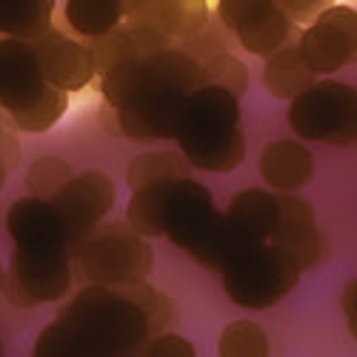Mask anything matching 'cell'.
I'll return each instance as SVG.
<instances>
[{
  "label": "cell",
  "mask_w": 357,
  "mask_h": 357,
  "mask_svg": "<svg viewBox=\"0 0 357 357\" xmlns=\"http://www.w3.org/2000/svg\"><path fill=\"white\" fill-rule=\"evenodd\" d=\"M66 112H69V95L61 92V89L46 86V92L40 95L38 103H32L23 112L9 114V121L23 135H46L63 121Z\"/></svg>",
  "instance_id": "26"
},
{
  "label": "cell",
  "mask_w": 357,
  "mask_h": 357,
  "mask_svg": "<svg viewBox=\"0 0 357 357\" xmlns=\"http://www.w3.org/2000/svg\"><path fill=\"white\" fill-rule=\"evenodd\" d=\"M183 92H155L135 100L132 106L112 112L117 121V132L137 143H158V140H177V129L186 109Z\"/></svg>",
  "instance_id": "16"
},
{
  "label": "cell",
  "mask_w": 357,
  "mask_h": 357,
  "mask_svg": "<svg viewBox=\"0 0 357 357\" xmlns=\"http://www.w3.org/2000/svg\"><path fill=\"white\" fill-rule=\"evenodd\" d=\"M218 357H272V340L255 320H231L218 337Z\"/></svg>",
  "instance_id": "28"
},
{
  "label": "cell",
  "mask_w": 357,
  "mask_h": 357,
  "mask_svg": "<svg viewBox=\"0 0 357 357\" xmlns=\"http://www.w3.org/2000/svg\"><path fill=\"white\" fill-rule=\"evenodd\" d=\"M303 66L317 77H329L354 63L357 49V12L354 6H323L294 43Z\"/></svg>",
  "instance_id": "8"
},
{
  "label": "cell",
  "mask_w": 357,
  "mask_h": 357,
  "mask_svg": "<svg viewBox=\"0 0 357 357\" xmlns=\"http://www.w3.org/2000/svg\"><path fill=\"white\" fill-rule=\"evenodd\" d=\"M3 132H6V114L0 112V135H3Z\"/></svg>",
  "instance_id": "37"
},
{
  "label": "cell",
  "mask_w": 357,
  "mask_h": 357,
  "mask_svg": "<svg viewBox=\"0 0 357 357\" xmlns=\"http://www.w3.org/2000/svg\"><path fill=\"white\" fill-rule=\"evenodd\" d=\"M52 0H0V38L32 43L52 29Z\"/></svg>",
  "instance_id": "24"
},
{
  "label": "cell",
  "mask_w": 357,
  "mask_h": 357,
  "mask_svg": "<svg viewBox=\"0 0 357 357\" xmlns=\"http://www.w3.org/2000/svg\"><path fill=\"white\" fill-rule=\"evenodd\" d=\"M75 177V169L69 166V160L57 158V155H43L38 160L29 163L26 169V189L32 197L40 200H52L57 192H61L69 181Z\"/></svg>",
  "instance_id": "29"
},
{
  "label": "cell",
  "mask_w": 357,
  "mask_h": 357,
  "mask_svg": "<svg viewBox=\"0 0 357 357\" xmlns=\"http://www.w3.org/2000/svg\"><path fill=\"white\" fill-rule=\"evenodd\" d=\"M215 17L226 35L263 61L283 49L294 32V23L275 0H220Z\"/></svg>",
  "instance_id": "9"
},
{
  "label": "cell",
  "mask_w": 357,
  "mask_h": 357,
  "mask_svg": "<svg viewBox=\"0 0 357 357\" xmlns=\"http://www.w3.org/2000/svg\"><path fill=\"white\" fill-rule=\"evenodd\" d=\"M241 129V100L218 86L203 83L186 98L183 121L177 129V152L186 155L209 143H218Z\"/></svg>",
  "instance_id": "12"
},
{
  "label": "cell",
  "mask_w": 357,
  "mask_h": 357,
  "mask_svg": "<svg viewBox=\"0 0 357 357\" xmlns=\"http://www.w3.org/2000/svg\"><path fill=\"white\" fill-rule=\"evenodd\" d=\"M226 297L246 312H266L278 306L297 286L301 272L269 243H255L229 269L220 272Z\"/></svg>",
  "instance_id": "6"
},
{
  "label": "cell",
  "mask_w": 357,
  "mask_h": 357,
  "mask_svg": "<svg viewBox=\"0 0 357 357\" xmlns=\"http://www.w3.org/2000/svg\"><path fill=\"white\" fill-rule=\"evenodd\" d=\"M6 181H9V172H6V166H3V163H0V189L6 186Z\"/></svg>",
  "instance_id": "35"
},
{
  "label": "cell",
  "mask_w": 357,
  "mask_h": 357,
  "mask_svg": "<svg viewBox=\"0 0 357 357\" xmlns=\"http://www.w3.org/2000/svg\"><path fill=\"white\" fill-rule=\"evenodd\" d=\"M218 218L220 212L209 186H203L195 177H186V181L132 192L123 223L146 241L169 237L177 249L189 255L209 234Z\"/></svg>",
  "instance_id": "1"
},
{
  "label": "cell",
  "mask_w": 357,
  "mask_h": 357,
  "mask_svg": "<svg viewBox=\"0 0 357 357\" xmlns=\"http://www.w3.org/2000/svg\"><path fill=\"white\" fill-rule=\"evenodd\" d=\"M137 357H197V349L189 337L177 335V332H163V335H155L149 337Z\"/></svg>",
  "instance_id": "32"
},
{
  "label": "cell",
  "mask_w": 357,
  "mask_h": 357,
  "mask_svg": "<svg viewBox=\"0 0 357 357\" xmlns=\"http://www.w3.org/2000/svg\"><path fill=\"white\" fill-rule=\"evenodd\" d=\"M57 317L117 351H140V346L152 337L149 317L123 289L83 286L61 306Z\"/></svg>",
  "instance_id": "3"
},
{
  "label": "cell",
  "mask_w": 357,
  "mask_h": 357,
  "mask_svg": "<svg viewBox=\"0 0 357 357\" xmlns=\"http://www.w3.org/2000/svg\"><path fill=\"white\" fill-rule=\"evenodd\" d=\"M340 309H343V317H346V329H349V335L354 337V335H357V280H349V283L343 286Z\"/></svg>",
  "instance_id": "33"
},
{
  "label": "cell",
  "mask_w": 357,
  "mask_h": 357,
  "mask_svg": "<svg viewBox=\"0 0 357 357\" xmlns=\"http://www.w3.org/2000/svg\"><path fill=\"white\" fill-rule=\"evenodd\" d=\"M3 280H6V266L0 260V294H3Z\"/></svg>",
  "instance_id": "36"
},
{
  "label": "cell",
  "mask_w": 357,
  "mask_h": 357,
  "mask_svg": "<svg viewBox=\"0 0 357 357\" xmlns=\"http://www.w3.org/2000/svg\"><path fill=\"white\" fill-rule=\"evenodd\" d=\"M183 160L192 166V169H200V172H212V174H229L234 169H241L243 160H246V137L243 132L237 129L231 132L229 137L218 140V143H209L203 149H195V152H186Z\"/></svg>",
  "instance_id": "27"
},
{
  "label": "cell",
  "mask_w": 357,
  "mask_h": 357,
  "mask_svg": "<svg viewBox=\"0 0 357 357\" xmlns=\"http://www.w3.org/2000/svg\"><path fill=\"white\" fill-rule=\"evenodd\" d=\"M6 231L20 252H69V237L54 206L32 195L17 197L9 206Z\"/></svg>",
  "instance_id": "17"
},
{
  "label": "cell",
  "mask_w": 357,
  "mask_h": 357,
  "mask_svg": "<svg viewBox=\"0 0 357 357\" xmlns=\"http://www.w3.org/2000/svg\"><path fill=\"white\" fill-rule=\"evenodd\" d=\"M46 80L32 43L0 38V112L6 117L40 100Z\"/></svg>",
  "instance_id": "15"
},
{
  "label": "cell",
  "mask_w": 357,
  "mask_h": 357,
  "mask_svg": "<svg viewBox=\"0 0 357 357\" xmlns=\"http://www.w3.org/2000/svg\"><path fill=\"white\" fill-rule=\"evenodd\" d=\"M49 203L54 206L57 218H61L66 229L69 252H72L86 234H92L109 218V212L117 203V186L106 172L86 169L77 172Z\"/></svg>",
  "instance_id": "10"
},
{
  "label": "cell",
  "mask_w": 357,
  "mask_h": 357,
  "mask_svg": "<svg viewBox=\"0 0 357 357\" xmlns=\"http://www.w3.org/2000/svg\"><path fill=\"white\" fill-rule=\"evenodd\" d=\"M0 163L6 166V172L12 174V169L20 163V143L12 132H3L0 135Z\"/></svg>",
  "instance_id": "34"
},
{
  "label": "cell",
  "mask_w": 357,
  "mask_h": 357,
  "mask_svg": "<svg viewBox=\"0 0 357 357\" xmlns=\"http://www.w3.org/2000/svg\"><path fill=\"white\" fill-rule=\"evenodd\" d=\"M72 275L86 286L123 289L146 283L155 269V249L126 223H100L69 252Z\"/></svg>",
  "instance_id": "2"
},
{
  "label": "cell",
  "mask_w": 357,
  "mask_h": 357,
  "mask_svg": "<svg viewBox=\"0 0 357 357\" xmlns=\"http://www.w3.org/2000/svg\"><path fill=\"white\" fill-rule=\"evenodd\" d=\"M257 172L275 195H297L314 177V155L306 143L280 137L266 143L257 160Z\"/></svg>",
  "instance_id": "18"
},
{
  "label": "cell",
  "mask_w": 357,
  "mask_h": 357,
  "mask_svg": "<svg viewBox=\"0 0 357 357\" xmlns=\"http://www.w3.org/2000/svg\"><path fill=\"white\" fill-rule=\"evenodd\" d=\"M203 83L206 80H203L200 63L192 61L189 54H183L177 46H169L100 75V95L109 112H121L146 95H155V92L192 95Z\"/></svg>",
  "instance_id": "4"
},
{
  "label": "cell",
  "mask_w": 357,
  "mask_h": 357,
  "mask_svg": "<svg viewBox=\"0 0 357 357\" xmlns=\"http://www.w3.org/2000/svg\"><path fill=\"white\" fill-rule=\"evenodd\" d=\"M32 49L38 54V63L43 72L46 86L61 89V92H83V89L98 77L89 46L61 29H49L38 40H32Z\"/></svg>",
  "instance_id": "14"
},
{
  "label": "cell",
  "mask_w": 357,
  "mask_h": 357,
  "mask_svg": "<svg viewBox=\"0 0 357 357\" xmlns=\"http://www.w3.org/2000/svg\"><path fill=\"white\" fill-rule=\"evenodd\" d=\"M123 291L132 297V301L143 309V314L149 317V326H152V337L172 332V326H177V306L169 294H163L160 289H155L152 283H135V286H123Z\"/></svg>",
  "instance_id": "31"
},
{
  "label": "cell",
  "mask_w": 357,
  "mask_h": 357,
  "mask_svg": "<svg viewBox=\"0 0 357 357\" xmlns=\"http://www.w3.org/2000/svg\"><path fill=\"white\" fill-rule=\"evenodd\" d=\"M123 23L158 32L172 43L195 40L215 26L212 9L206 3H195V0H135V3H123Z\"/></svg>",
  "instance_id": "13"
},
{
  "label": "cell",
  "mask_w": 357,
  "mask_h": 357,
  "mask_svg": "<svg viewBox=\"0 0 357 357\" xmlns=\"http://www.w3.org/2000/svg\"><path fill=\"white\" fill-rule=\"evenodd\" d=\"M223 218L252 243H269L278 229V195L269 189H243L237 192Z\"/></svg>",
  "instance_id": "20"
},
{
  "label": "cell",
  "mask_w": 357,
  "mask_h": 357,
  "mask_svg": "<svg viewBox=\"0 0 357 357\" xmlns=\"http://www.w3.org/2000/svg\"><path fill=\"white\" fill-rule=\"evenodd\" d=\"M200 69H203V80L209 86L223 89V92L234 95L237 100L246 95V89H249V69H246V63L241 61V57H234L229 49L218 52V54H209L200 63Z\"/></svg>",
  "instance_id": "30"
},
{
  "label": "cell",
  "mask_w": 357,
  "mask_h": 357,
  "mask_svg": "<svg viewBox=\"0 0 357 357\" xmlns=\"http://www.w3.org/2000/svg\"><path fill=\"white\" fill-rule=\"evenodd\" d=\"M269 246H275L301 275L329 260V241L317 226L314 206L301 195H278V229Z\"/></svg>",
  "instance_id": "11"
},
{
  "label": "cell",
  "mask_w": 357,
  "mask_h": 357,
  "mask_svg": "<svg viewBox=\"0 0 357 357\" xmlns=\"http://www.w3.org/2000/svg\"><path fill=\"white\" fill-rule=\"evenodd\" d=\"M63 20L77 38L92 43L123 26V3L121 0H66Z\"/></svg>",
  "instance_id": "22"
},
{
  "label": "cell",
  "mask_w": 357,
  "mask_h": 357,
  "mask_svg": "<svg viewBox=\"0 0 357 357\" xmlns=\"http://www.w3.org/2000/svg\"><path fill=\"white\" fill-rule=\"evenodd\" d=\"M86 46H89V54H92L95 72L100 77V75H106L114 66H123L129 61H137V57L155 54V52L169 49L174 43L169 38L158 35V32H149V29L123 23L121 29H114L112 35H106L100 40H92V43H86Z\"/></svg>",
  "instance_id": "19"
},
{
  "label": "cell",
  "mask_w": 357,
  "mask_h": 357,
  "mask_svg": "<svg viewBox=\"0 0 357 357\" xmlns=\"http://www.w3.org/2000/svg\"><path fill=\"white\" fill-rule=\"evenodd\" d=\"M289 129L301 143L354 146L357 92L354 86L323 77L289 103Z\"/></svg>",
  "instance_id": "5"
},
{
  "label": "cell",
  "mask_w": 357,
  "mask_h": 357,
  "mask_svg": "<svg viewBox=\"0 0 357 357\" xmlns=\"http://www.w3.org/2000/svg\"><path fill=\"white\" fill-rule=\"evenodd\" d=\"M192 177V166L183 160L181 152H166V149H155V152H140L132 158L126 169V186L132 192L160 186V183H174Z\"/></svg>",
  "instance_id": "25"
},
{
  "label": "cell",
  "mask_w": 357,
  "mask_h": 357,
  "mask_svg": "<svg viewBox=\"0 0 357 357\" xmlns=\"http://www.w3.org/2000/svg\"><path fill=\"white\" fill-rule=\"evenodd\" d=\"M32 357H137V351H117L92 335L80 332L77 326L54 317L35 340Z\"/></svg>",
  "instance_id": "21"
},
{
  "label": "cell",
  "mask_w": 357,
  "mask_h": 357,
  "mask_svg": "<svg viewBox=\"0 0 357 357\" xmlns=\"http://www.w3.org/2000/svg\"><path fill=\"white\" fill-rule=\"evenodd\" d=\"M317 77L303 66L301 54H297L294 43H286L275 54L266 57L263 63V86L269 89V95L278 100H294L297 95H303L309 86H314Z\"/></svg>",
  "instance_id": "23"
},
{
  "label": "cell",
  "mask_w": 357,
  "mask_h": 357,
  "mask_svg": "<svg viewBox=\"0 0 357 357\" xmlns=\"http://www.w3.org/2000/svg\"><path fill=\"white\" fill-rule=\"evenodd\" d=\"M75 283L69 252H20L15 249L6 266L3 294L15 309H38L61 303Z\"/></svg>",
  "instance_id": "7"
}]
</instances>
